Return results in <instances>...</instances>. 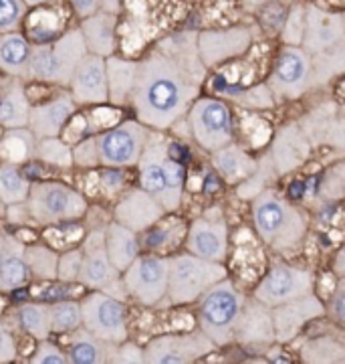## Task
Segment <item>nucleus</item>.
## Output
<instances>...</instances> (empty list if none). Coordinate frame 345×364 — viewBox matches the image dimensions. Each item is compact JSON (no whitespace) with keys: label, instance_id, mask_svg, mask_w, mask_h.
Listing matches in <instances>:
<instances>
[{"label":"nucleus","instance_id":"f257e3e1","mask_svg":"<svg viewBox=\"0 0 345 364\" xmlns=\"http://www.w3.org/2000/svg\"><path fill=\"white\" fill-rule=\"evenodd\" d=\"M206 69L198 55V33L182 31L158 41L138 61L131 97L136 119L158 132L176 126L196 102Z\"/></svg>","mask_w":345,"mask_h":364},{"label":"nucleus","instance_id":"f03ea898","mask_svg":"<svg viewBox=\"0 0 345 364\" xmlns=\"http://www.w3.org/2000/svg\"><path fill=\"white\" fill-rule=\"evenodd\" d=\"M150 136L140 119H126L73 146V164L81 168H129L136 166Z\"/></svg>","mask_w":345,"mask_h":364},{"label":"nucleus","instance_id":"7ed1b4c3","mask_svg":"<svg viewBox=\"0 0 345 364\" xmlns=\"http://www.w3.org/2000/svg\"><path fill=\"white\" fill-rule=\"evenodd\" d=\"M136 166L141 188L148 191L166 213H174L184 195V166L172 158L166 138L158 130H150Z\"/></svg>","mask_w":345,"mask_h":364},{"label":"nucleus","instance_id":"20e7f679","mask_svg":"<svg viewBox=\"0 0 345 364\" xmlns=\"http://www.w3.org/2000/svg\"><path fill=\"white\" fill-rule=\"evenodd\" d=\"M253 221L267 247L279 253L297 249L307 233V217L275 191L265 188L253 200Z\"/></svg>","mask_w":345,"mask_h":364},{"label":"nucleus","instance_id":"39448f33","mask_svg":"<svg viewBox=\"0 0 345 364\" xmlns=\"http://www.w3.org/2000/svg\"><path fill=\"white\" fill-rule=\"evenodd\" d=\"M87 55L85 39L79 26L65 31L49 43H33L28 77L43 83L69 87L79 63Z\"/></svg>","mask_w":345,"mask_h":364},{"label":"nucleus","instance_id":"423d86ee","mask_svg":"<svg viewBox=\"0 0 345 364\" xmlns=\"http://www.w3.org/2000/svg\"><path fill=\"white\" fill-rule=\"evenodd\" d=\"M244 298L230 279H220L198 299V324L217 346L234 340V328L243 312Z\"/></svg>","mask_w":345,"mask_h":364},{"label":"nucleus","instance_id":"0eeeda50","mask_svg":"<svg viewBox=\"0 0 345 364\" xmlns=\"http://www.w3.org/2000/svg\"><path fill=\"white\" fill-rule=\"evenodd\" d=\"M226 277V269L222 263L202 259L194 253L174 255L170 257L168 272V296L172 306H184L198 301L206 289Z\"/></svg>","mask_w":345,"mask_h":364},{"label":"nucleus","instance_id":"6e6552de","mask_svg":"<svg viewBox=\"0 0 345 364\" xmlns=\"http://www.w3.org/2000/svg\"><path fill=\"white\" fill-rule=\"evenodd\" d=\"M26 205L35 225L57 227L79 221L87 213V198L63 182H35L26 196Z\"/></svg>","mask_w":345,"mask_h":364},{"label":"nucleus","instance_id":"1a4fd4ad","mask_svg":"<svg viewBox=\"0 0 345 364\" xmlns=\"http://www.w3.org/2000/svg\"><path fill=\"white\" fill-rule=\"evenodd\" d=\"M168 272L170 257H162L160 253H140L121 273L126 294L141 306H158L168 296Z\"/></svg>","mask_w":345,"mask_h":364},{"label":"nucleus","instance_id":"9d476101","mask_svg":"<svg viewBox=\"0 0 345 364\" xmlns=\"http://www.w3.org/2000/svg\"><path fill=\"white\" fill-rule=\"evenodd\" d=\"M188 126L196 144L208 152H217L232 142L229 105L217 97H196L188 109Z\"/></svg>","mask_w":345,"mask_h":364},{"label":"nucleus","instance_id":"9b49d317","mask_svg":"<svg viewBox=\"0 0 345 364\" xmlns=\"http://www.w3.org/2000/svg\"><path fill=\"white\" fill-rule=\"evenodd\" d=\"M83 326L97 338L121 344L128 340V316L124 299L95 289L81 301Z\"/></svg>","mask_w":345,"mask_h":364},{"label":"nucleus","instance_id":"f8f14e48","mask_svg":"<svg viewBox=\"0 0 345 364\" xmlns=\"http://www.w3.org/2000/svg\"><path fill=\"white\" fill-rule=\"evenodd\" d=\"M77 282H81L85 287L99 289V291H105V294L119 299L128 298L121 273L115 269V265L107 255L105 231L89 235V239L83 247V263H81V272H79Z\"/></svg>","mask_w":345,"mask_h":364},{"label":"nucleus","instance_id":"ddd939ff","mask_svg":"<svg viewBox=\"0 0 345 364\" xmlns=\"http://www.w3.org/2000/svg\"><path fill=\"white\" fill-rule=\"evenodd\" d=\"M217 348V344L202 330L164 334L153 338L143 348V363L148 364H190Z\"/></svg>","mask_w":345,"mask_h":364},{"label":"nucleus","instance_id":"4468645a","mask_svg":"<svg viewBox=\"0 0 345 364\" xmlns=\"http://www.w3.org/2000/svg\"><path fill=\"white\" fill-rule=\"evenodd\" d=\"M307 294H313V275L307 269L287 263L273 265L255 289V298L267 304L268 308L281 306L285 301H291Z\"/></svg>","mask_w":345,"mask_h":364},{"label":"nucleus","instance_id":"2eb2a0df","mask_svg":"<svg viewBox=\"0 0 345 364\" xmlns=\"http://www.w3.org/2000/svg\"><path fill=\"white\" fill-rule=\"evenodd\" d=\"M311 55L299 45H285L279 53V61L270 75L268 87L285 100H297L311 87Z\"/></svg>","mask_w":345,"mask_h":364},{"label":"nucleus","instance_id":"dca6fc26","mask_svg":"<svg viewBox=\"0 0 345 364\" xmlns=\"http://www.w3.org/2000/svg\"><path fill=\"white\" fill-rule=\"evenodd\" d=\"M253 31L248 26H230L198 33V55L206 67H214L243 55L253 45Z\"/></svg>","mask_w":345,"mask_h":364},{"label":"nucleus","instance_id":"f3484780","mask_svg":"<svg viewBox=\"0 0 345 364\" xmlns=\"http://www.w3.org/2000/svg\"><path fill=\"white\" fill-rule=\"evenodd\" d=\"M327 308L323 306L315 294H307L301 298L285 301L281 306L273 308V324H275V340L287 344L299 336V332L305 328L311 320L323 318Z\"/></svg>","mask_w":345,"mask_h":364},{"label":"nucleus","instance_id":"a211bd4d","mask_svg":"<svg viewBox=\"0 0 345 364\" xmlns=\"http://www.w3.org/2000/svg\"><path fill=\"white\" fill-rule=\"evenodd\" d=\"M69 93L73 95L77 105L107 104L109 102V85H107L105 57L87 53L71 77Z\"/></svg>","mask_w":345,"mask_h":364},{"label":"nucleus","instance_id":"6ab92c4d","mask_svg":"<svg viewBox=\"0 0 345 364\" xmlns=\"http://www.w3.org/2000/svg\"><path fill=\"white\" fill-rule=\"evenodd\" d=\"M186 249L202 259L222 263L229 253L226 223L222 219H208V217L196 219L186 233Z\"/></svg>","mask_w":345,"mask_h":364},{"label":"nucleus","instance_id":"aec40b11","mask_svg":"<svg viewBox=\"0 0 345 364\" xmlns=\"http://www.w3.org/2000/svg\"><path fill=\"white\" fill-rule=\"evenodd\" d=\"M77 102L71 93H59L45 104L33 105L28 116V130L40 138L61 136L71 117L75 116Z\"/></svg>","mask_w":345,"mask_h":364},{"label":"nucleus","instance_id":"412c9836","mask_svg":"<svg viewBox=\"0 0 345 364\" xmlns=\"http://www.w3.org/2000/svg\"><path fill=\"white\" fill-rule=\"evenodd\" d=\"M345 35L344 13H329L315 4H305V35L303 49L309 55L327 49Z\"/></svg>","mask_w":345,"mask_h":364},{"label":"nucleus","instance_id":"4be33fe9","mask_svg":"<svg viewBox=\"0 0 345 364\" xmlns=\"http://www.w3.org/2000/svg\"><path fill=\"white\" fill-rule=\"evenodd\" d=\"M164 215H166L164 207L141 186L128 191L114 210L115 221L126 225L136 233L146 231L153 223L160 221Z\"/></svg>","mask_w":345,"mask_h":364},{"label":"nucleus","instance_id":"5701e85b","mask_svg":"<svg viewBox=\"0 0 345 364\" xmlns=\"http://www.w3.org/2000/svg\"><path fill=\"white\" fill-rule=\"evenodd\" d=\"M234 340L246 346H268L275 340V324H273V308L267 304L251 299L244 301L241 318L234 328Z\"/></svg>","mask_w":345,"mask_h":364},{"label":"nucleus","instance_id":"b1692460","mask_svg":"<svg viewBox=\"0 0 345 364\" xmlns=\"http://www.w3.org/2000/svg\"><path fill=\"white\" fill-rule=\"evenodd\" d=\"M81 33L85 39L87 53L109 57L117 49V14L97 11L91 16L81 18Z\"/></svg>","mask_w":345,"mask_h":364},{"label":"nucleus","instance_id":"393cba45","mask_svg":"<svg viewBox=\"0 0 345 364\" xmlns=\"http://www.w3.org/2000/svg\"><path fill=\"white\" fill-rule=\"evenodd\" d=\"M31 107L21 79L11 77L0 85V126L4 130L28 128Z\"/></svg>","mask_w":345,"mask_h":364},{"label":"nucleus","instance_id":"a878e982","mask_svg":"<svg viewBox=\"0 0 345 364\" xmlns=\"http://www.w3.org/2000/svg\"><path fill=\"white\" fill-rule=\"evenodd\" d=\"M107 67V85H109V104L131 105L133 90H136V79H138V61L124 59L117 55L105 57Z\"/></svg>","mask_w":345,"mask_h":364},{"label":"nucleus","instance_id":"bb28decb","mask_svg":"<svg viewBox=\"0 0 345 364\" xmlns=\"http://www.w3.org/2000/svg\"><path fill=\"white\" fill-rule=\"evenodd\" d=\"M105 249L115 269L124 273L141 253L140 235L121 223H109L105 227Z\"/></svg>","mask_w":345,"mask_h":364},{"label":"nucleus","instance_id":"cd10ccee","mask_svg":"<svg viewBox=\"0 0 345 364\" xmlns=\"http://www.w3.org/2000/svg\"><path fill=\"white\" fill-rule=\"evenodd\" d=\"M33 43L21 31H11L0 35V71L9 77H28Z\"/></svg>","mask_w":345,"mask_h":364},{"label":"nucleus","instance_id":"c85d7f7f","mask_svg":"<svg viewBox=\"0 0 345 364\" xmlns=\"http://www.w3.org/2000/svg\"><path fill=\"white\" fill-rule=\"evenodd\" d=\"M117 344L105 342L91 334L85 326H79L69 344V363L71 364H103L114 360Z\"/></svg>","mask_w":345,"mask_h":364},{"label":"nucleus","instance_id":"c756f323","mask_svg":"<svg viewBox=\"0 0 345 364\" xmlns=\"http://www.w3.org/2000/svg\"><path fill=\"white\" fill-rule=\"evenodd\" d=\"M309 154V142H307L303 130L299 126H287L283 128L275 144H273V160L277 162L279 172H289L295 166H299Z\"/></svg>","mask_w":345,"mask_h":364},{"label":"nucleus","instance_id":"7c9ffc66","mask_svg":"<svg viewBox=\"0 0 345 364\" xmlns=\"http://www.w3.org/2000/svg\"><path fill=\"white\" fill-rule=\"evenodd\" d=\"M31 272L25 259V245L4 235V253L0 263V291H14L28 282Z\"/></svg>","mask_w":345,"mask_h":364},{"label":"nucleus","instance_id":"2f4dec72","mask_svg":"<svg viewBox=\"0 0 345 364\" xmlns=\"http://www.w3.org/2000/svg\"><path fill=\"white\" fill-rule=\"evenodd\" d=\"M212 164L218 170V174L230 184L244 182L258 166L253 158L232 142L217 150V152H212Z\"/></svg>","mask_w":345,"mask_h":364},{"label":"nucleus","instance_id":"473e14b6","mask_svg":"<svg viewBox=\"0 0 345 364\" xmlns=\"http://www.w3.org/2000/svg\"><path fill=\"white\" fill-rule=\"evenodd\" d=\"M311 85H325L345 73V35L327 49L311 55Z\"/></svg>","mask_w":345,"mask_h":364},{"label":"nucleus","instance_id":"72a5a7b5","mask_svg":"<svg viewBox=\"0 0 345 364\" xmlns=\"http://www.w3.org/2000/svg\"><path fill=\"white\" fill-rule=\"evenodd\" d=\"M303 363L309 364H339L345 363V332L323 334L309 340L301 348Z\"/></svg>","mask_w":345,"mask_h":364},{"label":"nucleus","instance_id":"f704fd0d","mask_svg":"<svg viewBox=\"0 0 345 364\" xmlns=\"http://www.w3.org/2000/svg\"><path fill=\"white\" fill-rule=\"evenodd\" d=\"M184 225L182 221L176 219H166V215L158 223H153L152 227H148L146 231H141L140 235V245L141 249H146L148 253H164L170 251L176 243H180V239L184 237Z\"/></svg>","mask_w":345,"mask_h":364},{"label":"nucleus","instance_id":"c9c22d12","mask_svg":"<svg viewBox=\"0 0 345 364\" xmlns=\"http://www.w3.org/2000/svg\"><path fill=\"white\" fill-rule=\"evenodd\" d=\"M35 152H37V136L28 128L6 130L0 142V156L4 158V162L23 164L26 160L35 158Z\"/></svg>","mask_w":345,"mask_h":364},{"label":"nucleus","instance_id":"e433bc0d","mask_svg":"<svg viewBox=\"0 0 345 364\" xmlns=\"http://www.w3.org/2000/svg\"><path fill=\"white\" fill-rule=\"evenodd\" d=\"M31 191V182L21 172L18 164L13 162H2L0 164V200L2 205H14V203H25Z\"/></svg>","mask_w":345,"mask_h":364},{"label":"nucleus","instance_id":"4c0bfd02","mask_svg":"<svg viewBox=\"0 0 345 364\" xmlns=\"http://www.w3.org/2000/svg\"><path fill=\"white\" fill-rule=\"evenodd\" d=\"M16 322L28 336L37 340L49 338L51 322H49V306L43 304H23L16 310Z\"/></svg>","mask_w":345,"mask_h":364},{"label":"nucleus","instance_id":"58836bf2","mask_svg":"<svg viewBox=\"0 0 345 364\" xmlns=\"http://www.w3.org/2000/svg\"><path fill=\"white\" fill-rule=\"evenodd\" d=\"M49 322L53 332H73L79 326H83L81 301L63 299L49 304Z\"/></svg>","mask_w":345,"mask_h":364},{"label":"nucleus","instance_id":"ea45409f","mask_svg":"<svg viewBox=\"0 0 345 364\" xmlns=\"http://www.w3.org/2000/svg\"><path fill=\"white\" fill-rule=\"evenodd\" d=\"M25 259L31 275H35L38 279H57L59 253H55L53 249L45 245L25 247Z\"/></svg>","mask_w":345,"mask_h":364},{"label":"nucleus","instance_id":"a19ab883","mask_svg":"<svg viewBox=\"0 0 345 364\" xmlns=\"http://www.w3.org/2000/svg\"><path fill=\"white\" fill-rule=\"evenodd\" d=\"M35 158L47 162V164H53V166L69 168V166H73V148L69 144H65L59 136L40 138V140H37Z\"/></svg>","mask_w":345,"mask_h":364},{"label":"nucleus","instance_id":"79ce46f5","mask_svg":"<svg viewBox=\"0 0 345 364\" xmlns=\"http://www.w3.org/2000/svg\"><path fill=\"white\" fill-rule=\"evenodd\" d=\"M303 35H305V4L295 2L289 9L281 26V39L285 45H303Z\"/></svg>","mask_w":345,"mask_h":364},{"label":"nucleus","instance_id":"37998d69","mask_svg":"<svg viewBox=\"0 0 345 364\" xmlns=\"http://www.w3.org/2000/svg\"><path fill=\"white\" fill-rule=\"evenodd\" d=\"M35 18L31 21V35H33V43H49L55 39V33L59 31V21H57V14L55 11L49 9H43L38 6Z\"/></svg>","mask_w":345,"mask_h":364},{"label":"nucleus","instance_id":"c03bdc74","mask_svg":"<svg viewBox=\"0 0 345 364\" xmlns=\"http://www.w3.org/2000/svg\"><path fill=\"white\" fill-rule=\"evenodd\" d=\"M26 11L25 0H0V35L18 31L26 18Z\"/></svg>","mask_w":345,"mask_h":364},{"label":"nucleus","instance_id":"a18cd8bd","mask_svg":"<svg viewBox=\"0 0 345 364\" xmlns=\"http://www.w3.org/2000/svg\"><path fill=\"white\" fill-rule=\"evenodd\" d=\"M232 97L243 104L244 107H251V109H267V107H273L275 105V100H273V91L267 85H256L253 90L239 91L236 95L232 93Z\"/></svg>","mask_w":345,"mask_h":364},{"label":"nucleus","instance_id":"49530a36","mask_svg":"<svg viewBox=\"0 0 345 364\" xmlns=\"http://www.w3.org/2000/svg\"><path fill=\"white\" fill-rule=\"evenodd\" d=\"M81 263H83V249H71L63 255H59L57 263V279L61 282H77L79 272H81Z\"/></svg>","mask_w":345,"mask_h":364},{"label":"nucleus","instance_id":"de8ad7c7","mask_svg":"<svg viewBox=\"0 0 345 364\" xmlns=\"http://www.w3.org/2000/svg\"><path fill=\"white\" fill-rule=\"evenodd\" d=\"M33 364H69V354L63 352L57 344H53L49 340H38V346L33 358Z\"/></svg>","mask_w":345,"mask_h":364},{"label":"nucleus","instance_id":"09e8293b","mask_svg":"<svg viewBox=\"0 0 345 364\" xmlns=\"http://www.w3.org/2000/svg\"><path fill=\"white\" fill-rule=\"evenodd\" d=\"M327 314H329L333 320L341 326V328H345V275L339 279V284H337L335 291H333Z\"/></svg>","mask_w":345,"mask_h":364},{"label":"nucleus","instance_id":"8fccbe9b","mask_svg":"<svg viewBox=\"0 0 345 364\" xmlns=\"http://www.w3.org/2000/svg\"><path fill=\"white\" fill-rule=\"evenodd\" d=\"M111 363H143V348L126 340V342L115 346Z\"/></svg>","mask_w":345,"mask_h":364},{"label":"nucleus","instance_id":"3c124183","mask_svg":"<svg viewBox=\"0 0 345 364\" xmlns=\"http://www.w3.org/2000/svg\"><path fill=\"white\" fill-rule=\"evenodd\" d=\"M4 217L6 221L13 223V225H28L33 223V217H31V210H28V205L25 203H14V205H6L4 207ZM35 225V223H33Z\"/></svg>","mask_w":345,"mask_h":364},{"label":"nucleus","instance_id":"603ef678","mask_svg":"<svg viewBox=\"0 0 345 364\" xmlns=\"http://www.w3.org/2000/svg\"><path fill=\"white\" fill-rule=\"evenodd\" d=\"M14 358H16V344L13 334L0 322V364L13 363Z\"/></svg>","mask_w":345,"mask_h":364},{"label":"nucleus","instance_id":"864d4df0","mask_svg":"<svg viewBox=\"0 0 345 364\" xmlns=\"http://www.w3.org/2000/svg\"><path fill=\"white\" fill-rule=\"evenodd\" d=\"M102 181V188L111 196L115 193H119V188L124 186V172H119V168H105L99 176Z\"/></svg>","mask_w":345,"mask_h":364},{"label":"nucleus","instance_id":"5fc2aeb1","mask_svg":"<svg viewBox=\"0 0 345 364\" xmlns=\"http://www.w3.org/2000/svg\"><path fill=\"white\" fill-rule=\"evenodd\" d=\"M69 4L79 18H85L102 11V0H69Z\"/></svg>","mask_w":345,"mask_h":364},{"label":"nucleus","instance_id":"6e6d98bb","mask_svg":"<svg viewBox=\"0 0 345 364\" xmlns=\"http://www.w3.org/2000/svg\"><path fill=\"white\" fill-rule=\"evenodd\" d=\"M333 272L337 273L339 277H344L345 275V245L339 249V253H337V257H335V263H333Z\"/></svg>","mask_w":345,"mask_h":364},{"label":"nucleus","instance_id":"4d7b16f0","mask_svg":"<svg viewBox=\"0 0 345 364\" xmlns=\"http://www.w3.org/2000/svg\"><path fill=\"white\" fill-rule=\"evenodd\" d=\"M102 11L107 13H121V0H102Z\"/></svg>","mask_w":345,"mask_h":364},{"label":"nucleus","instance_id":"13d9d810","mask_svg":"<svg viewBox=\"0 0 345 364\" xmlns=\"http://www.w3.org/2000/svg\"><path fill=\"white\" fill-rule=\"evenodd\" d=\"M53 0H25V4L31 9H38V6H47V4H51Z\"/></svg>","mask_w":345,"mask_h":364},{"label":"nucleus","instance_id":"bf43d9fd","mask_svg":"<svg viewBox=\"0 0 345 364\" xmlns=\"http://www.w3.org/2000/svg\"><path fill=\"white\" fill-rule=\"evenodd\" d=\"M241 2H244L246 6H258V4H261L263 0H241Z\"/></svg>","mask_w":345,"mask_h":364},{"label":"nucleus","instance_id":"052dcab7","mask_svg":"<svg viewBox=\"0 0 345 364\" xmlns=\"http://www.w3.org/2000/svg\"><path fill=\"white\" fill-rule=\"evenodd\" d=\"M2 253H4V233H0V263H2Z\"/></svg>","mask_w":345,"mask_h":364},{"label":"nucleus","instance_id":"680f3d73","mask_svg":"<svg viewBox=\"0 0 345 364\" xmlns=\"http://www.w3.org/2000/svg\"><path fill=\"white\" fill-rule=\"evenodd\" d=\"M0 215H4V205H2V200H0Z\"/></svg>","mask_w":345,"mask_h":364},{"label":"nucleus","instance_id":"e2e57ef3","mask_svg":"<svg viewBox=\"0 0 345 364\" xmlns=\"http://www.w3.org/2000/svg\"><path fill=\"white\" fill-rule=\"evenodd\" d=\"M344 21H345V13H344Z\"/></svg>","mask_w":345,"mask_h":364}]
</instances>
